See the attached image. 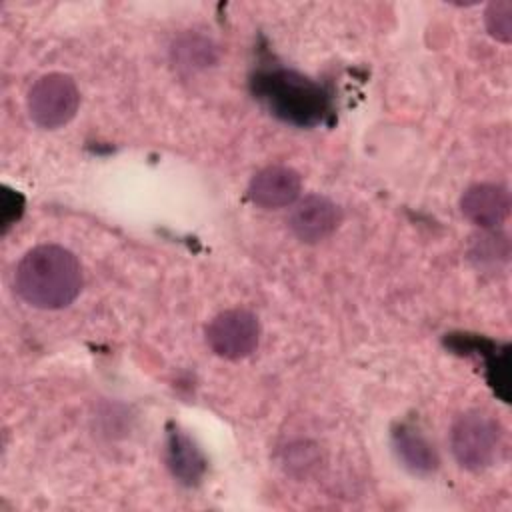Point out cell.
I'll use <instances>...</instances> for the list:
<instances>
[{
  "label": "cell",
  "mask_w": 512,
  "mask_h": 512,
  "mask_svg": "<svg viewBox=\"0 0 512 512\" xmlns=\"http://www.w3.org/2000/svg\"><path fill=\"white\" fill-rule=\"evenodd\" d=\"M82 266L64 246L40 244L30 248L14 270V290L32 308L60 310L82 290Z\"/></svg>",
  "instance_id": "1"
},
{
  "label": "cell",
  "mask_w": 512,
  "mask_h": 512,
  "mask_svg": "<svg viewBox=\"0 0 512 512\" xmlns=\"http://www.w3.org/2000/svg\"><path fill=\"white\" fill-rule=\"evenodd\" d=\"M254 94L280 120L296 126H314L328 112L324 90L292 70H270L254 78Z\"/></svg>",
  "instance_id": "2"
},
{
  "label": "cell",
  "mask_w": 512,
  "mask_h": 512,
  "mask_svg": "<svg viewBox=\"0 0 512 512\" xmlns=\"http://www.w3.org/2000/svg\"><path fill=\"white\" fill-rule=\"evenodd\" d=\"M450 448L462 468L480 472L498 460L502 450V432L490 416L482 412H466L452 424Z\"/></svg>",
  "instance_id": "3"
},
{
  "label": "cell",
  "mask_w": 512,
  "mask_h": 512,
  "mask_svg": "<svg viewBox=\"0 0 512 512\" xmlns=\"http://www.w3.org/2000/svg\"><path fill=\"white\" fill-rule=\"evenodd\" d=\"M80 92L72 76L50 72L40 76L28 90L26 108L34 124L46 130L66 126L78 112Z\"/></svg>",
  "instance_id": "4"
},
{
  "label": "cell",
  "mask_w": 512,
  "mask_h": 512,
  "mask_svg": "<svg viewBox=\"0 0 512 512\" xmlns=\"http://www.w3.org/2000/svg\"><path fill=\"white\" fill-rule=\"evenodd\" d=\"M204 336L216 356L242 360L250 356L260 342V322L258 316L246 308H230L208 322Z\"/></svg>",
  "instance_id": "5"
},
{
  "label": "cell",
  "mask_w": 512,
  "mask_h": 512,
  "mask_svg": "<svg viewBox=\"0 0 512 512\" xmlns=\"http://www.w3.org/2000/svg\"><path fill=\"white\" fill-rule=\"evenodd\" d=\"M342 222L340 206L322 194H308L292 204L288 216L290 232L306 244L326 240Z\"/></svg>",
  "instance_id": "6"
},
{
  "label": "cell",
  "mask_w": 512,
  "mask_h": 512,
  "mask_svg": "<svg viewBox=\"0 0 512 512\" xmlns=\"http://www.w3.org/2000/svg\"><path fill=\"white\" fill-rule=\"evenodd\" d=\"M300 190V174L294 168L282 164H272L258 170L248 184L250 200L266 210L292 206L298 200Z\"/></svg>",
  "instance_id": "7"
},
{
  "label": "cell",
  "mask_w": 512,
  "mask_h": 512,
  "mask_svg": "<svg viewBox=\"0 0 512 512\" xmlns=\"http://www.w3.org/2000/svg\"><path fill=\"white\" fill-rule=\"evenodd\" d=\"M460 210L474 226L496 230L510 214V192L494 182L472 184L460 198Z\"/></svg>",
  "instance_id": "8"
},
{
  "label": "cell",
  "mask_w": 512,
  "mask_h": 512,
  "mask_svg": "<svg viewBox=\"0 0 512 512\" xmlns=\"http://www.w3.org/2000/svg\"><path fill=\"white\" fill-rule=\"evenodd\" d=\"M166 466L184 486L198 484L206 470V460L200 448L176 426H170L166 434Z\"/></svg>",
  "instance_id": "9"
},
{
  "label": "cell",
  "mask_w": 512,
  "mask_h": 512,
  "mask_svg": "<svg viewBox=\"0 0 512 512\" xmlns=\"http://www.w3.org/2000/svg\"><path fill=\"white\" fill-rule=\"evenodd\" d=\"M392 446L404 468L414 474H430L438 468V454L434 446L410 424H398L392 430Z\"/></svg>",
  "instance_id": "10"
},
{
  "label": "cell",
  "mask_w": 512,
  "mask_h": 512,
  "mask_svg": "<svg viewBox=\"0 0 512 512\" xmlns=\"http://www.w3.org/2000/svg\"><path fill=\"white\" fill-rule=\"evenodd\" d=\"M470 258L478 264V268H494L498 262L508 260V240L502 234H496L494 230H488V234L478 236L472 242Z\"/></svg>",
  "instance_id": "11"
},
{
  "label": "cell",
  "mask_w": 512,
  "mask_h": 512,
  "mask_svg": "<svg viewBox=\"0 0 512 512\" xmlns=\"http://www.w3.org/2000/svg\"><path fill=\"white\" fill-rule=\"evenodd\" d=\"M484 24L488 34L502 42L510 44L512 40V2L510 0H494L486 6Z\"/></svg>",
  "instance_id": "12"
},
{
  "label": "cell",
  "mask_w": 512,
  "mask_h": 512,
  "mask_svg": "<svg viewBox=\"0 0 512 512\" xmlns=\"http://www.w3.org/2000/svg\"><path fill=\"white\" fill-rule=\"evenodd\" d=\"M192 46L194 50H190L188 42L184 40V44H178V48H174V54L180 56V66H206L212 60V48L206 42H200L192 38Z\"/></svg>",
  "instance_id": "13"
},
{
  "label": "cell",
  "mask_w": 512,
  "mask_h": 512,
  "mask_svg": "<svg viewBox=\"0 0 512 512\" xmlns=\"http://www.w3.org/2000/svg\"><path fill=\"white\" fill-rule=\"evenodd\" d=\"M286 466L292 472H306L314 464V450L308 448L306 444H294L286 450Z\"/></svg>",
  "instance_id": "14"
},
{
  "label": "cell",
  "mask_w": 512,
  "mask_h": 512,
  "mask_svg": "<svg viewBox=\"0 0 512 512\" xmlns=\"http://www.w3.org/2000/svg\"><path fill=\"white\" fill-rule=\"evenodd\" d=\"M14 206H24V200L18 192L2 186V228L6 230L14 220L20 218L22 210H14Z\"/></svg>",
  "instance_id": "15"
}]
</instances>
